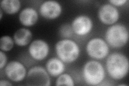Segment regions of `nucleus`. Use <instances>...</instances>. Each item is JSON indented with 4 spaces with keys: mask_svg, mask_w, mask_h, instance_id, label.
<instances>
[{
    "mask_svg": "<svg viewBox=\"0 0 129 86\" xmlns=\"http://www.w3.org/2000/svg\"><path fill=\"white\" fill-rule=\"evenodd\" d=\"M21 3L19 0H3L1 2V9L7 14L14 15L18 12Z\"/></svg>",
    "mask_w": 129,
    "mask_h": 86,
    "instance_id": "15",
    "label": "nucleus"
},
{
    "mask_svg": "<svg viewBox=\"0 0 129 86\" xmlns=\"http://www.w3.org/2000/svg\"><path fill=\"white\" fill-rule=\"evenodd\" d=\"M106 73L102 65L98 61L87 62L83 68V76L85 82L90 85H98L105 78Z\"/></svg>",
    "mask_w": 129,
    "mask_h": 86,
    "instance_id": "4",
    "label": "nucleus"
},
{
    "mask_svg": "<svg viewBox=\"0 0 129 86\" xmlns=\"http://www.w3.org/2000/svg\"><path fill=\"white\" fill-rule=\"evenodd\" d=\"M13 84L9 81L6 80H1L0 81V85L1 86H11Z\"/></svg>",
    "mask_w": 129,
    "mask_h": 86,
    "instance_id": "21",
    "label": "nucleus"
},
{
    "mask_svg": "<svg viewBox=\"0 0 129 86\" xmlns=\"http://www.w3.org/2000/svg\"><path fill=\"white\" fill-rule=\"evenodd\" d=\"M119 12L116 7L110 3L101 6L98 10V17L100 21L106 25H113L119 18Z\"/></svg>",
    "mask_w": 129,
    "mask_h": 86,
    "instance_id": "7",
    "label": "nucleus"
},
{
    "mask_svg": "<svg viewBox=\"0 0 129 86\" xmlns=\"http://www.w3.org/2000/svg\"><path fill=\"white\" fill-rule=\"evenodd\" d=\"M5 74L11 81L18 82L23 81L26 75V69L24 65L18 61H11L6 66Z\"/></svg>",
    "mask_w": 129,
    "mask_h": 86,
    "instance_id": "8",
    "label": "nucleus"
},
{
    "mask_svg": "<svg viewBox=\"0 0 129 86\" xmlns=\"http://www.w3.org/2000/svg\"><path fill=\"white\" fill-rule=\"evenodd\" d=\"M72 26L68 24H64L60 27V34L64 38H70L73 34Z\"/></svg>",
    "mask_w": 129,
    "mask_h": 86,
    "instance_id": "18",
    "label": "nucleus"
},
{
    "mask_svg": "<svg viewBox=\"0 0 129 86\" xmlns=\"http://www.w3.org/2000/svg\"><path fill=\"white\" fill-rule=\"evenodd\" d=\"M26 84L28 85L50 86L51 80L46 69L41 66L32 67L26 76Z\"/></svg>",
    "mask_w": 129,
    "mask_h": 86,
    "instance_id": "6",
    "label": "nucleus"
},
{
    "mask_svg": "<svg viewBox=\"0 0 129 86\" xmlns=\"http://www.w3.org/2000/svg\"><path fill=\"white\" fill-rule=\"evenodd\" d=\"M62 6L55 1L44 2L39 8V13L43 17L47 19H55L61 14Z\"/></svg>",
    "mask_w": 129,
    "mask_h": 86,
    "instance_id": "11",
    "label": "nucleus"
},
{
    "mask_svg": "<svg viewBox=\"0 0 129 86\" xmlns=\"http://www.w3.org/2000/svg\"><path fill=\"white\" fill-rule=\"evenodd\" d=\"M3 10L1 9H0V20H1L3 17Z\"/></svg>",
    "mask_w": 129,
    "mask_h": 86,
    "instance_id": "22",
    "label": "nucleus"
},
{
    "mask_svg": "<svg viewBox=\"0 0 129 86\" xmlns=\"http://www.w3.org/2000/svg\"><path fill=\"white\" fill-rule=\"evenodd\" d=\"M46 69L52 76H58L64 72L65 66L63 62L59 58H52L46 63Z\"/></svg>",
    "mask_w": 129,
    "mask_h": 86,
    "instance_id": "13",
    "label": "nucleus"
},
{
    "mask_svg": "<svg viewBox=\"0 0 129 86\" xmlns=\"http://www.w3.org/2000/svg\"><path fill=\"white\" fill-rule=\"evenodd\" d=\"M118 85H119V86H121V85H124V86H125V85H127V84H119Z\"/></svg>",
    "mask_w": 129,
    "mask_h": 86,
    "instance_id": "23",
    "label": "nucleus"
},
{
    "mask_svg": "<svg viewBox=\"0 0 129 86\" xmlns=\"http://www.w3.org/2000/svg\"><path fill=\"white\" fill-rule=\"evenodd\" d=\"M56 85H68L74 86L75 85L74 80L68 74L64 73L58 76L56 80Z\"/></svg>",
    "mask_w": 129,
    "mask_h": 86,
    "instance_id": "17",
    "label": "nucleus"
},
{
    "mask_svg": "<svg viewBox=\"0 0 129 86\" xmlns=\"http://www.w3.org/2000/svg\"><path fill=\"white\" fill-rule=\"evenodd\" d=\"M7 56L5 53L2 51H0V69H2L7 65Z\"/></svg>",
    "mask_w": 129,
    "mask_h": 86,
    "instance_id": "19",
    "label": "nucleus"
},
{
    "mask_svg": "<svg viewBox=\"0 0 129 86\" xmlns=\"http://www.w3.org/2000/svg\"><path fill=\"white\" fill-rule=\"evenodd\" d=\"M86 51L91 58L100 60L108 56L109 53V47L107 43L103 39L94 38L88 42Z\"/></svg>",
    "mask_w": 129,
    "mask_h": 86,
    "instance_id": "5",
    "label": "nucleus"
},
{
    "mask_svg": "<svg viewBox=\"0 0 129 86\" xmlns=\"http://www.w3.org/2000/svg\"><path fill=\"white\" fill-rule=\"evenodd\" d=\"M71 26L75 34L79 36H84L91 32L93 22L89 16L79 15L73 20Z\"/></svg>",
    "mask_w": 129,
    "mask_h": 86,
    "instance_id": "9",
    "label": "nucleus"
},
{
    "mask_svg": "<svg viewBox=\"0 0 129 86\" xmlns=\"http://www.w3.org/2000/svg\"><path fill=\"white\" fill-rule=\"evenodd\" d=\"M31 31L26 28H21L16 31L14 35L15 43L19 46L27 45L32 40Z\"/></svg>",
    "mask_w": 129,
    "mask_h": 86,
    "instance_id": "14",
    "label": "nucleus"
},
{
    "mask_svg": "<svg viewBox=\"0 0 129 86\" xmlns=\"http://www.w3.org/2000/svg\"><path fill=\"white\" fill-rule=\"evenodd\" d=\"M14 39L9 36H3L0 39V48L1 51L8 52L11 51L14 46Z\"/></svg>",
    "mask_w": 129,
    "mask_h": 86,
    "instance_id": "16",
    "label": "nucleus"
},
{
    "mask_svg": "<svg viewBox=\"0 0 129 86\" xmlns=\"http://www.w3.org/2000/svg\"><path fill=\"white\" fill-rule=\"evenodd\" d=\"M105 39L107 44L113 48H122L128 42V29L123 24H113L107 30Z\"/></svg>",
    "mask_w": 129,
    "mask_h": 86,
    "instance_id": "3",
    "label": "nucleus"
},
{
    "mask_svg": "<svg viewBox=\"0 0 129 86\" xmlns=\"http://www.w3.org/2000/svg\"><path fill=\"white\" fill-rule=\"evenodd\" d=\"M55 52L58 58L65 63H72L78 59L80 49L75 41L69 39L60 40L55 45Z\"/></svg>",
    "mask_w": 129,
    "mask_h": 86,
    "instance_id": "2",
    "label": "nucleus"
},
{
    "mask_svg": "<svg viewBox=\"0 0 129 86\" xmlns=\"http://www.w3.org/2000/svg\"><path fill=\"white\" fill-rule=\"evenodd\" d=\"M106 65L109 75L113 79L122 80L128 72V60L122 53L115 52L109 55Z\"/></svg>",
    "mask_w": 129,
    "mask_h": 86,
    "instance_id": "1",
    "label": "nucleus"
},
{
    "mask_svg": "<svg viewBox=\"0 0 129 86\" xmlns=\"http://www.w3.org/2000/svg\"><path fill=\"white\" fill-rule=\"evenodd\" d=\"M28 51L34 59L42 61L45 59L48 55L50 47L45 41L42 39H36L30 44Z\"/></svg>",
    "mask_w": 129,
    "mask_h": 86,
    "instance_id": "10",
    "label": "nucleus"
},
{
    "mask_svg": "<svg viewBox=\"0 0 129 86\" xmlns=\"http://www.w3.org/2000/svg\"><path fill=\"white\" fill-rule=\"evenodd\" d=\"M127 2V0H110L109 1L110 4L115 7L124 6Z\"/></svg>",
    "mask_w": 129,
    "mask_h": 86,
    "instance_id": "20",
    "label": "nucleus"
},
{
    "mask_svg": "<svg viewBox=\"0 0 129 86\" xmlns=\"http://www.w3.org/2000/svg\"><path fill=\"white\" fill-rule=\"evenodd\" d=\"M38 19V14L35 9L26 7L23 9L19 14V20L23 25L30 27L34 25Z\"/></svg>",
    "mask_w": 129,
    "mask_h": 86,
    "instance_id": "12",
    "label": "nucleus"
}]
</instances>
